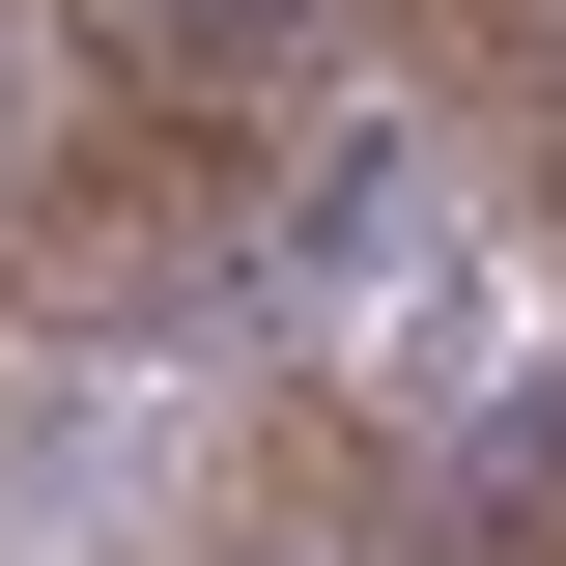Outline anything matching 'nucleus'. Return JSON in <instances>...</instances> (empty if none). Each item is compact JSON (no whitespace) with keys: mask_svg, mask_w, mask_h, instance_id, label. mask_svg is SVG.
Here are the masks:
<instances>
[{"mask_svg":"<svg viewBox=\"0 0 566 566\" xmlns=\"http://www.w3.org/2000/svg\"><path fill=\"white\" fill-rule=\"evenodd\" d=\"M0 424H29V340H0Z\"/></svg>","mask_w":566,"mask_h":566,"instance_id":"1","label":"nucleus"}]
</instances>
